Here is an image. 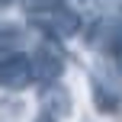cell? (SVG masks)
I'll return each instance as SVG.
<instances>
[{
  "mask_svg": "<svg viewBox=\"0 0 122 122\" xmlns=\"http://www.w3.org/2000/svg\"><path fill=\"white\" fill-rule=\"evenodd\" d=\"M39 23L51 32V36H74L80 29V16L67 6H51V10H39Z\"/></svg>",
  "mask_w": 122,
  "mask_h": 122,
  "instance_id": "3957f363",
  "label": "cell"
},
{
  "mask_svg": "<svg viewBox=\"0 0 122 122\" xmlns=\"http://www.w3.org/2000/svg\"><path fill=\"white\" fill-rule=\"evenodd\" d=\"M36 122H55V116H51V112L45 109V112H39V116H36Z\"/></svg>",
  "mask_w": 122,
  "mask_h": 122,
  "instance_id": "5b68a950",
  "label": "cell"
},
{
  "mask_svg": "<svg viewBox=\"0 0 122 122\" xmlns=\"http://www.w3.org/2000/svg\"><path fill=\"white\" fill-rule=\"evenodd\" d=\"M32 71H36L39 80H45V84H55L61 77V71H64V55L55 48V45L42 42L36 51V58H32Z\"/></svg>",
  "mask_w": 122,
  "mask_h": 122,
  "instance_id": "7a4b0ae2",
  "label": "cell"
},
{
  "mask_svg": "<svg viewBox=\"0 0 122 122\" xmlns=\"http://www.w3.org/2000/svg\"><path fill=\"white\" fill-rule=\"evenodd\" d=\"M32 80H36V71H32L29 55H6L0 61V87L3 90H26Z\"/></svg>",
  "mask_w": 122,
  "mask_h": 122,
  "instance_id": "6da1fadb",
  "label": "cell"
},
{
  "mask_svg": "<svg viewBox=\"0 0 122 122\" xmlns=\"http://www.w3.org/2000/svg\"><path fill=\"white\" fill-rule=\"evenodd\" d=\"M93 97H97V103L103 106V109H116V100L106 97V87H97V90H93Z\"/></svg>",
  "mask_w": 122,
  "mask_h": 122,
  "instance_id": "277c9868",
  "label": "cell"
}]
</instances>
